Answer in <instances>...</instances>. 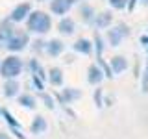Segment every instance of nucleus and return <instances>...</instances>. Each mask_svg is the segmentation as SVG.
I'll return each mask as SVG.
<instances>
[{"instance_id":"obj_1","label":"nucleus","mask_w":148,"mask_h":139,"mask_svg":"<svg viewBox=\"0 0 148 139\" xmlns=\"http://www.w3.org/2000/svg\"><path fill=\"white\" fill-rule=\"evenodd\" d=\"M50 26H52L50 17L43 11H34L28 19V30L35 32V34H45L50 30Z\"/></svg>"},{"instance_id":"obj_2","label":"nucleus","mask_w":148,"mask_h":139,"mask_svg":"<svg viewBox=\"0 0 148 139\" xmlns=\"http://www.w3.org/2000/svg\"><path fill=\"white\" fill-rule=\"evenodd\" d=\"M0 71H2V76L4 78H15L22 71V61L17 58V56H9V58L4 59Z\"/></svg>"},{"instance_id":"obj_3","label":"nucleus","mask_w":148,"mask_h":139,"mask_svg":"<svg viewBox=\"0 0 148 139\" xmlns=\"http://www.w3.org/2000/svg\"><path fill=\"white\" fill-rule=\"evenodd\" d=\"M26 43H28V37H26L24 34L11 35V37L8 39V48H9V50H13V52H15V50H22Z\"/></svg>"},{"instance_id":"obj_4","label":"nucleus","mask_w":148,"mask_h":139,"mask_svg":"<svg viewBox=\"0 0 148 139\" xmlns=\"http://www.w3.org/2000/svg\"><path fill=\"white\" fill-rule=\"evenodd\" d=\"M74 0H54L52 2V11L58 13V15H65V13L71 9Z\"/></svg>"},{"instance_id":"obj_5","label":"nucleus","mask_w":148,"mask_h":139,"mask_svg":"<svg viewBox=\"0 0 148 139\" xmlns=\"http://www.w3.org/2000/svg\"><path fill=\"white\" fill-rule=\"evenodd\" d=\"M128 32H126V26L124 24H120L117 26L115 30H109V39H111V45H119L120 41H122V37L126 35Z\"/></svg>"},{"instance_id":"obj_6","label":"nucleus","mask_w":148,"mask_h":139,"mask_svg":"<svg viewBox=\"0 0 148 139\" xmlns=\"http://www.w3.org/2000/svg\"><path fill=\"white\" fill-rule=\"evenodd\" d=\"M28 13H30V4H21V6H17L15 9H13V13H11V21H22Z\"/></svg>"},{"instance_id":"obj_7","label":"nucleus","mask_w":148,"mask_h":139,"mask_svg":"<svg viewBox=\"0 0 148 139\" xmlns=\"http://www.w3.org/2000/svg\"><path fill=\"white\" fill-rule=\"evenodd\" d=\"M72 30H74L72 19H63V21H59V32H61V34L69 35V34H72Z\"/></svg>"},{"instance_id":"obj_8","label":"nucleus","mask_w":148,"mask_h":139,"mask_svg":"<svg viewBox=\"0 0 148 139\" xmlns=\"http://www.w3.org/2000/svg\"><path fill=\"white\" fill-rule=\"evenodd\" d=\"M46 130V122L43 117H35L34 124H32V133H43Z\"/></svg>"},{"instance_id":"obj_9","label":"nucleus","mask_w":148,"mask_h":139,"mask_svg":"<svg viewBox=\"0 0 148 139\" xmlns=\"http://www.w3.org/2000/svg\"><path fill=\"white\" fill-rule=\"evenodd\" d=\"M89 83H98L100 80H102V72H100V69L98 67H95V65H92V67H89Z\"/></svg>"},{"instance_id":"obj_10","label":"nucleus","mask_w":148,"mask_h":139,"mask_svg":"<svg viewBox=\"0 0 148 139\" xmlns=\"http://www.w3.org/2000/svg\"><path fill=\"white\" fill-rule=\"evenodd\" d=\"M74 50H78V52H82V54H89L91 52V43L87 39H80L74 45Z\"/></svg>"},{"instance_id":"obj_11","label":"nucleus","mask_w":148,"mask_h":139,"mask_svg":"<svg viewBox=\"0 0 148 139\" xmlns=\"http://www.w3.org/2000/svg\"><path fill=\"white\" fill-rule=\"evenodd\" d=\"M111 65H113V71L115 72H122V71H126V67H128V63H126V59H124V58H113Z\"/></svg>"},{"instance_id":"obj_12","label":"nucleus","mask_w":148,"mask_h":139,"mask_svg":"<svg viewBox=\"0 0 148 139\" xmlns=\"http://www.w3.org/2000/svg\"><path fill=\"white\" fill-rule=\"evenodd\" d=\"M46 48H48V52L52 54V56H58L63 50V43H59V41H50Z\"/></svg>"},{"instance_id":"obj_13","label":"nucleus","mask_w":148,"mask_h":139,"mask_svg":"<svg viewBox=\"0 0 148 139\" xmlns=\"http://www.w3.org/2000/svg\"><path fill=\"white\" fill-rule=\"evenodd\" d=\"M50 82H52L54 85H61V82H63L61 71H58V69H52V72H50Z\"/></svg>"},{"instance_id":"obj_14","label":"nucleus","mask_w":148,"mask_h":139,"mask_svg":"<svg viewBox=\"0 0 148 139\" xmlns=\"http://www.w3.org/2000/svg\"><path fill=\"white\" fill-rule=\"evenodd\" d=\"M17 91H18V83H17L15 80H11V82L6 83V95H8V96L17 95Z\"/></svg>"},{"instance_id":"obj_15","label":"nucleus","mask_w":148,"mask_h":139,"mask_svg":"<svg viewBox=\"0 0 148 139\" xmlns=\"http://www.w3.org/2000/svg\"><path fill=\"white\" fill-rule=\"evenodd\" d=\"M21 104L26 106V108H34V106H35V100H34V96L24 95V96H21Z\"/></svg>"},{"instance_id":"obj_16","label":"nucleus","mask_w":148,"mask_h":139,"mask_svg":"<svg viewBox=\"0 0 148 139\" xmlns=\"http://www.w3.org/2000/svg\"><path fill=\"white\" fill-rule=\"evenodd\" d=\"M109 22H111V15H109V13H104V17L98 19V26H106V24H109Z\"/></svg>"},{"instance_id":"obj_17","label":"nucleus","mask_w":148,"mask_h":139,"mask_svg":"<svg viewBox=\"0 0 148 139\" xmlns=\"http://www.w3.org/2000/svg\"><path fill=\"white\" fill-rule=\"evenodd\" d=\"M109 2H111V6H113V8L122 9L124 6H126V2H128V0H109Z\"/></svg>"},{"instance_id":"obj_18","label":"nucleus","mask_w":148,"mask_h":139,"mask_svg":"<svg viewBox=\"0 0 148 139\" xmlns=\"http://www.w3.org/2000/svg\"><path fill=\"white\" fill-rule=\"evenodd\" d=\"M0 139H9V137L6 136V133H0Z\"/></svg>"}]
</instances>
